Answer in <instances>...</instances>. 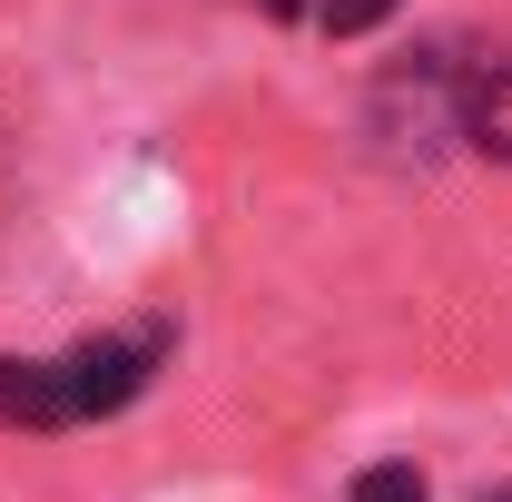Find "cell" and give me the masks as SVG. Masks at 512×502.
Listing matches in <instances>:
<instances>
[{
	"instance_id": "7a4b0ae2",
	"label": "cell",
	"mask_w": 512,
	"mask_h": 502,
	"mask_svg": "<svg viewBox=\"0 0 512 502\" xmlns=\"http://www.w3.org/2000/svg\"><path fill=\"white\" fill-rule=\"evenodd\" d=\"M453 128H463L483 158H512V60L463 69V89H453Z\"/></svg>"
},
{
	"instance_id": "6da1fadb",
	"label": "cell",
	"mask_w": 512,
	"mask_h": 502,
	"mask_svg": "<svg viewBox=\"0 0 512 502\" xmlns=\"http://www.w3.org/2000/svg\"><path fill=\"white\" fill-rule=\"evenodd\" d=\"M168 325H128L99 345H69V355H0V424L20 434H79V424H109L128 414L158 365H168Z\"/></svg>"
},
{
	"instance_id": "277c9868",
	"label": "cell",
	"mask_w": 512,
	"mask_h": 502,
	"mask_svg": "<svg viewBox=\"0 0 512 502\" xmlns=\"http://www.w3.org/2000/svg\"><path fill=\"white\" fill-rule=\"evenodd\" d=\"M345 502H424V473H414V463H365Z\"/></svg>"
},
{
	"instance_id": "3957f363",
	"label": "cell",
	"mask_w": 512,
	"mask_h": 502,
	"mask_svg": "<svg viewBox=\"0 0 512 502\" xmlns=\"http://www.w3.org/2000/svg\"><path fill=\"white\" fill-rule=\"evenodd\" d=\"M276 20H296V30H325V40H355V30H375L394 0H266Z\"/></svg>"
},
{
	"instance_id": "5b68a950",
	"label": "cell",
	"mask_w": 512,
	"mask_h": 502,
	"mask_svg": "<svg viewBox=\"0 0 512 502\" xmlns=\"http://www.w3.org/2000/svg\"><path fill=\"white\" fill-rule=\"evenodd\" d=\"M493 502H512V493H493Z\"/></svg>"
}]
</instances>
